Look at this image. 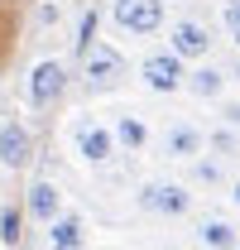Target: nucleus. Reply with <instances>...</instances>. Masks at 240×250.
Segmentation results:
<instances>
[{
    "label": "nucleus",
    "mask_w": 240,
    "mask_h": 250,
    "mask_svg": "<svg viewBox=\"0 0 240 250\" xmlns=\"http://www.w3.org/2000/svg\"><path fill=\"white\" fill-rule=\"evenodd\" d=\"M140 207L154 212V217H182L187 207H192V192L182 183H163V178H154V183L140 188Z\"/></svg>",
    "instance_id": "f257e3e1"
},
{
    "label": "nucleus",
    "mask_w": 240,
    "mask_h": 250,
    "mask_svg": "<svg viewBox=\"0 0 240 250\" xmlns=\"http://www.w3.org/2000/svg\"><path fill=\"white\" fill-rule=\"evenodd\" d=\"M111 15L125 34H154L163 24V0H116Z\"/></svg>",
    "instance_id": "f03ea898"
},
{
    "label": "nucleus",
    "mask_w": 240,
    "mask_h": 250,
    "mask_svg": "<svg viewBox=\"0 0 240 250\" xmlns=\"http://www.w3.org/2000/svg\"><path fill=\"white\" fill-rule=\"evenodd\" d=\"M120 77H125V58L111 43H91L87 48V87L91 92H111Z\"/></svg>",
    "instance_id": "7ed1b4c3"
},
{
    "label": "nucleus",
    "mask_w": 240,
    "mask_h": 250,
    "mask_svg": "<svg viewBox=\"0 0 240 250\" xmlns=\"http://www.w3.org/2000/svg\"><path fill=\"white\" fill-rule=\"evenodd\" d=\"M140 72H144V87H149V92H178V87H187L182 58L173 53V48H163V53H149Z\"/></svg>",
    "instance_id": "20e7f679"
},
{
    "label": "nucleus",
    "mask_w": 240,
    "mask_h": 250,
    "mask_svg": "<svg viewBox=\"0 0 240 250\" xmlns=\"http://www.w3.org/2000/svg\"><path fill=\"white\" fill-rule=\"evenodd\" d=\"M77 154L87 159V164H106V159L116 154V130H106V125L96 121H77Z\"/></svg>",
    "instance_id": "39448f33"
},
{
    "label": "nucleus",
    "mask_w": 240,
    "mask_h": 250,
    "mask_svg": "<svg viewBox=\"0 0 240 250\" xmlns=\"http://www.w3.org/2000/svg\"><path fill=\"white\" fill-rule=\"evenodd\" d=\"M168 48H173L178 58H207L211 53V29L197 24V20H178V24L168 29Z\"/></svg>",
    "instance_id": "423d86ee"
},
{
    "label": "nucleus",
    "mask_w": 240,
    "mask_h": 250,
    "mask_svg": "<svg viewBox=\"0 0 240 250\" xmlns=\"http://www.w3.org/2000/svg\"><path fill=\"white\" fill-rule=\"evenodd\" d=\"M62 82H67L62 62L58 58H43L39 67H34V77H29V101H34V106H53V101L62 96Z\"/></svg>",
    "instance_id": "0eeeda50"
},
{
    "label": "nucleus",
    "mask_w": 240,
    "mask_h": 250,
    "mask_svg": "<svg viewBox=\"0 0 240 250\" xmlns=\"http://www.w3.org/2000/svg\"><path fill=\"white\" fill-rule=\"evenodd\" d=\"M0 164L5 168H20V164H29V130L24 125H0Z\"/></svg>",
    "instance_id": "6e6552de"
},
{
    "label": "nucleus",
    "mask_w": 240,
    "mask_h": 250,
    "mask_svg": "<svg viewBox=\"0 0 240 250\" xmlns=\"http://www.w3.org/2000/svg\"><path fill=\"white\" fill-rule=\"evenodd\" d=\"M29 217L43 221V226H53V221L62 217V197H58V188H53V183L39 178V183L29 188Z\"/></svg>",
    "instance_id": "1a4fd4ad"
},
{
    "label": "nucleus",
    "mask_w": 240,
    "mask_h": 250,
    "mask_svg": "<svg viewBox=\"0 0 240 250\" xmlns=\"http://www.w3.org/2000/svg\"><path fill=\"white\" fill-rule=\"evenodd\" d=\"M87 246V231H82V217L62 212L53 226H48V250H82Z\"/></svg>",
    "instance_id": "9d476101"
},
{
    "label": "nucleus",
    "mask_w": 240,
    "mask_h": 250,
    "mask_svg": "<svg viewBox=\"0 0 240 250\" xmlns=\"http://www.w3.org/2000/svg\"><path fill=\"white\" fill-rule=\"evenodd\" d=\"M202 145H207V135H202L197 125H173L168 140H163V149H168L173 159H197V154H202Z\"/></svg>",
    "instance_id": "9b49d317"
},
{
    "label": "nucleus",
    "mask_w": 240,
    "mask_h": 250,
    "mask_svg": "<svg viewBox=\"0 0 240 250\" xmlns=\"http://www.w3.org/2000/svg\"><path fill=\"white\" fill-rule=\"evenodd\" d=\"M197 241H202L207 250H236V246H240L236 226H231V221H221V217H207V221H197Z\"/></svg>",
    "instance_id": "f8f14e48"
},
{
    "label": "nucleus",
    "mask_w": 240,
    "mask_h": 250,
    "mask_svg": "<svg viewBox=\"0 0 240 250\" xmlns=\"http://www.w3.org/2000/svg\"><path fill=\"white\" fill-rule=\"evenodd\" d=\"M221 87H226V72H216V67H197V72H187V92L202 96V101L221 96Z\"/></svg>",
    "instance_id": "ddd939ff"
},
{
    "label": "nucleus",
    "mask_w": 240,
    "mask_h": 250,
    "mask_svg": "<svg viewBox=\"0 0 240 250\" xmlns=\"http://www.w3.org/2000/svg\"><path fill=\"white\" fill-rule=\"evenodd\" d=\"M116 145H125V149H144V145H149L144 121H140V116H116Z\"/></svg>",
    "instance_id": "4468645a"
},
{
    "label": "nucleus",
    "mask_w": 240,
    "mask_h": 250,
    "mask_svg": "<svg viewBox=\"0 0 240 250\" xmlns=\"http://www.w3.org/2000/svg\"><path fill=\"white\" fill-rule=\"evenodd\" d=\"M0 241H5V246L20 241V217H15V207H0Z\"/></svg>",
    "instance_id": "2eb2a0df"
},
{
    "label": "nucleus",
    "mask_w": 240,
    "mask_h": 250,
    "mask_svg": "<svg viewBox=\"0 0 240 250\" xmlns=\"http://www.w3.org/2000/svg\"><path fill=\"white\" fill-rule=\"evenodd\" d=\"M192 178H197V183H221V164L197 159V164H192Z\"/></svg>",
    "instance_id": "dca6fc26"
},
{
    "label": "nucleus",
    "mask_w": 240,
    "mask_h": 250,
    "mask_svg": "<svg viewBox=\"0 0 240 250\" xmlns=\"http://www.w3.org/2000/svg\"><path fill=\"white\" fill-rule=\"evenodd\" d=\"M226 24H231V34H236V43H240V0L226 5Z\"/></svg>",
    "instance_id": "f3484780"
},
{
    "label": "nucleus",
    "mask_w": 240,
    "mask_h": 250,
    "mask_svg": "<svg viewBox=\"0 0 240 250\" xmlns=\"http://www.w3.org/2000/svg\"><path fill=\"white\" fill-rule=\"evenodd\" d=\"M211 145H216V149H226V154H231V149H236V135H231V130H221V135H211Z\"/></svg>",
    "instance_id": "a211bd4d"
},
{
    "label": "nucleus",
    "mask_w": 240,
    "mask_h": 250,
    "mask_svg": "<svg viewBox=\"0 0 240 250\" xmlns=\"http://www.w3.org/2000/svg\"><path fill=\"white\" fill-rule=\"evenodd\" d=\"M221 116H226V125H240V101H226V111H221Z\"/></svg>",
    "instance_id": "6ab92c4d"
},
{
    "label": "nucleus",
    "mask_w": 240,
    "mask_h": 250,
    "mask_svg": "<svg viewBox=\"0 0 240 250\" xmlns=\"http://www.w3.org/2000/svg\"><path fill=\"white\" fill-rule=\"evenodd\" d=\"M231 202H236V207H240V178H236V183H231Z\"/></svg>",
    "instance_id": "aec40b11"
}]
</instances>
